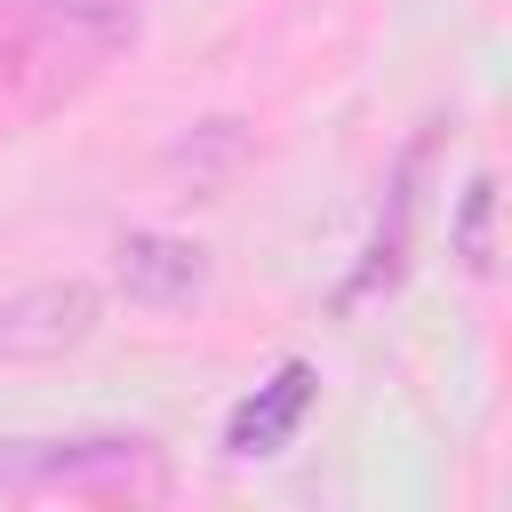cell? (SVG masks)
<instances>
[{
    "instance_id": "cell-6",
    "label": "cell",
    "mask_w": 512,
    "mask_h": 512,
    "mask_svg": "<svg viewBox=\"0 0 512 512\" xmlns=\"http://www.w3.org/2000/svg\"><path fill=\"white\" fill-rule=\"evenodd\" d=\"M456 256L464 272H496V176H472L464 184V208H456Z\"/></svg>"
},
{
    "instance_id": "cell-1",
    "label": "cell",
    "mask_w": 512,
    "mask_h": 512,
    "mask_svg": "<svg viewBox=\"0 0 512 512\" xmlns=\"http://www.w3.org/2000/svg\"><path fill=\"white\" fill-rule=\"evenodd\" d=\"M136 40L128 0H8L0 8V88L24 104H56L88 88Z\"/></svg>"
},
{
    "instance_id": "cell-4",
    "label": "cell",
    "mask_w": 512,
    "mask_h": 512,
    "mask_svg": "<svg viewBox=\"0 0 512 512\" xmlns=\"http://www.w3.org/2000/svg\"><path fill=\"white\" fill-rule=\"evenodd\" d=\"M304 408H312V368H304V360H280V368H272V384H256V392L232 408L224 448H232V456H272V448H288V440H296Z\"/></svg>"
},
{
    "instance_id": "cell-3",
    "label": "cell",
    "mask_w": 512,
    "mask_h": 512,
    "mask_svg": "<svg viewBox=\"0 0 512 512\" xmlns=\"http://www.w3.org/2000/svg\"><path fill=\"white\" fill-rule=\"evenodd\" d=\"M88 328H96V288H80V280H56V288L0 304V352H64Z\"/></svg>"
},
{
    "instance_id": "cell-5",
    "label": "cell",
    "mask_w": 512,
    "mask_h": 512,
    "mask_svg": "<svg viewBox=\"0 0 512 512\" xmlns=\"http://www.w3.org/2000/svg\"><path fill=\"white\" fill-rule=\"evenodd\" d=\"M152 464L144 440H72L40 456H0V480H136Z\"/></svg>"
},
{
    "instance_id": "cell-2",
    "label": "cell",
    "mask_w": 512,
    "mask_h": 512,
    "mask_svg": "<svg viewBox=\"0 0 512 512\" xmlns=\"http://www.w3.org/2000/svg\"><path fill=\"white\" fill-rule=\"evenodd\" d=\"M120 288L152 312H176L208 288V248L200 240H176V232H128L120 240Z\"/></svg>"
}]
</instances>
